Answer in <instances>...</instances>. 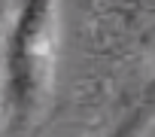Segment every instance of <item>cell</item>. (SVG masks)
Here are the masks:
<instances>
[{
	"label": "cell",
	"mask_w": 155,
	"mask_h": 137,
	"mask_svg": "<svg viewBox=\"0 0 155 137\" xmlns=\"http://www.w3.org/2000/svg\"><path fill=\"white\" fill-rule=\"evenodd\" d=\"M55 0H21L6 40V122L12 137H25L52 76Z\"/></svg>",
	"instance_id": "obj_1"
},
{
	"label": "cell",
	"mask_w": 155,
	"mask_h": 137,
	"mask_svg": "<svg viewBox=\"0 0 155 137\" xmlns=\"http://www.w3.org/2000/svg\"><path fill=\"white\" fill-rule=\"evenodd\" d=\"M152 119H155V79H152V85L143 92V98L131 107V113H128L107 137H140V131H143Z\"/></svg>",
	"instance_id": "obj_2"
}]
</instances>
